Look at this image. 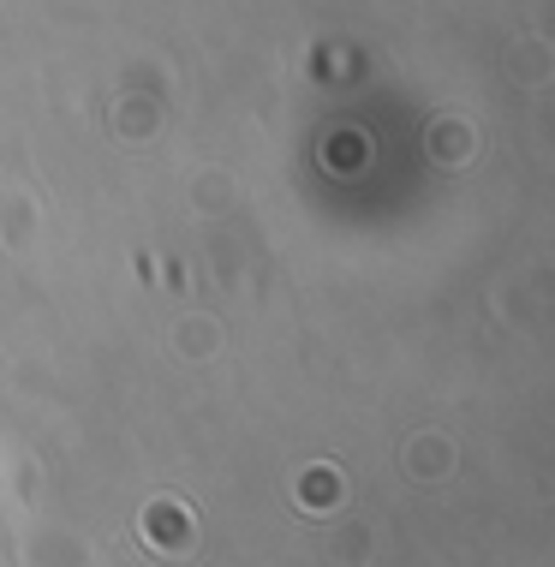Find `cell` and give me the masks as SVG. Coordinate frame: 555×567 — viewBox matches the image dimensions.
I'll return each mask as SVG.
<instances>
[{"label": "cell", "mask_w": 555, "mask_h": 567, "mask_svg": "<svg viewBox=\"0 0 555 567\" xmlns=\"http://www.w3.org/2000/svg\"><path fill=\"white\" fill-rule=\"evenodd\" d=\"M144 532L156 549H185L192 544V514H185L179 502H156V508L144 514Z\"/></svg>", "instance_id": "cell-1"}]
</instances>
